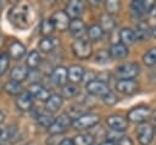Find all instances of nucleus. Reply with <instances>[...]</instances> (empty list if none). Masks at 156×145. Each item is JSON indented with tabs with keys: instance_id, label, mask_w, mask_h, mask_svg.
Here are the masks:
<instances>
[{
	"instance_id": "nucleus-14",
	"label": "nucleus",
	"mask_w": 156,
	"mask_h": 145,
	"mask_svg": "<svg viewBox=\"0 0 156 145\" xmlns=\"http://www.w3.org/2000/svg\"><path fill=\"white\" fill-rule=\"evenodd\" d=\"M33 101H34V97L32 96V94L29 91H23L16 99V106L21 111H29L33 106Z\"/></svg>"
},
{
	"instance_id": "nucleus-22",
	"label": "nucleus",
	"mask_w": 156,
	"mask_h": 145,
	"mask_svg": "<svg viewBox=\"0 0 156 145\" xmlns=\"http://www.w3.org/2000/svg\"><path fill=\"white\" fill-rule=\"evenodd\" d=\"M119 39H121V43L126 46L128 45H132L136 41V35H135V32L130 28H123L121 29L119 32Z\"/></svg>"
},
{
	"instance_id": "nucleus-24",
	"label": "nucleus",
	"mask_w": 156,
	"mask_h": 145,
	"mask_svg": "<svg viewBox=\"0 0 156 145\" xmlns=\"http://www.w3.org/2000/svg\"><path fill=\"white\" fill-rule=\"evenodd\" d=\"M100 27H101V29L104 30V32H111L115 27H116V22H115V19L112 18V16H110V15H107V13H104V15H101V17H100V24H99Z\"/></svg>"
},
{
	"instance_id": "nucleus-42",
	"label": "nucleus",
	"mask_w": 156,
	"mask_h": 145,
	"mask_svg": "<svg viewBox=\"0 0 156 145\" xmlns=\"http://www.w3.org/2000/svg\"><path fill=\"white\" fill-rule=\"evenodd\" d=\"M100 145H116L112 140H105V141H102Z\"/></svg>"
},
{
	"instance_id": "nucleus-9",
	"label": "nucleus",
	"mask_w": 156,
	"mask_h": 145,
	"mask_svg": "<svg viewBox=\"0 0 156 145\" xmlns=\"http://www.w3.org/2000/svg\"><path fill=\"white\" fill-rule=\"evenodd\" d=\"M116 89L123 95H133L138 91L139 84L134 79H119L116 83Z\"/></svg>"
},
{
	"instance_id": "nucleus-28",
	"label": "nucleus",
	"mask_w": 156,
	"mask_h": 145,
	"mask_svg": "<svg viewBox=\"0 0 156 145\" xmlns=\"http://www.w3.org/2000/svg\"><path fill=\"white\" fill-rule=\"evenodd\" d=\"M79 93V89L76 84H72V83H67L62 87L61 89V96L62 97H66V99H71V97H74L77 94Z\"/></svg>"
},
{
	"instance_id": "nucleus-44",
	"label": "nucleus",
	"mask_w": 156,
	"mask_h": 145,
	"mask_svg": "<svg viewBox=\"0 0 156 145\" xmlns=\"http://www.w3.org/2000/svg\"><path fill=\"white\" fill-rule=\"evenodd\" d=\"M4 119H5V115H4V112L0 110V123H2Z\"/></svg>"
},
{
	"instance_id": "nucleus-16",
	"label": "nucleus",
	"mask_w": 156,
	"mask_h": 145,
	"mask_svg": "<svg viewBox=\"0 0 156 145\" xmlns=\"http://www.w3.org/2000/svg\"><path fill=\"white\" fill-rule=\"evenodd\" d=\"M51 79L56 85H61L63 87L65 84H67L68 80V74H67V68H65L63 66H57L54 68L52 73H51Z\"/></svg>"
},
{
	"instance_id": "nucleus-31",
	"label": "nucleus",
	"mask_w": 156,
	"mask_h": 145,
	"mask_svg": "<svg viewBox=\"0 0 156 145\" xmlns=\"http://www.w3.org/2000/svg\"><path fill=\"white\" fill-rule=\"evenodd\" d=\"M74 145H93L94 136L91 134H78L73 139Z\"/></svg>"
},
{
	"instance_id": "nucleus-3",
	"label": "nucleus",
	"mask_w": 156,
	"mask_h": 145,
	"mask_svg": "<svg viewBox=\"0 0 156 145\" xmlns=\"http://www.w3.org/2000/svg\"><path fill=\"white\" fill-rule=\"evenodd\" d=\"M72 51L76 57L78 58H89L93 54V46L91 43L87 39H76L72 43Z\"/></svg>"
},
{
	"instance_id": "nucleus-33",
	"label": "nucleus",
	"mask_w": 156,
	"mask_h": 145,
	"mask_svg": "<svg viewBox=\"0 0 156 145\" xmlns=\"http://www.w3.org/2000/svg\"><path fill=\"white\" fill-rule=\"evenodd\" d=\"M38 46H39V49H40L43 52H50V51H52L54 48H55V40L51 39V38H49V37H45V38H43V39L39 41Z\"/></svg>"
},
{
	"instance_id": "nucleus-40",
	"label": "nucleus",
	"mask_w": 156,
	"mask_h": 145,
	"mask_svg": "<svg viewBox=\"0 0 156 145\" xmlns=\"http://www.w3.org/2000/svg\"><path fill=\"white\" fill-rule=\"evenodd\" d=\"M116 145H134V143H133L132 138H129L128 135H122L117 139Z\"/></svg>"
},
{
	"instance_id": "nucleus-46",
	"label": "nucleus",
	"mask_w": 156,
	"mask_h": 145,
	"mask_svg": "<svg viewBox=\"0 0 156 145\" xmlns=\"http://www.w3.org/2000/svg\"><path fill=\"white\" fill-rule=\"evenodd\" d=\"M26 145H35L34 143H28V144H26Z\"/></svg>"
},
{
	"instance_id": "nucleus-13",
	"label": "nucleus",
	"mask_w": 156,
	"mask_h": 145,
	"mask_svg": "<svg viewBox=\"0 0 156 145\" xmlns=\"http://www.w3.org/2000/svg\"><path fill=\"white\" fill-rule=\"evenodd\" d=\"M68 30L73 37H76V39H82L87 33V27L80 18H76V19H71Z\"/></svg>"
},
{
	"instance_id": "nucleus-20",
	"label": "nucleus",
	"mask_w": 156,
	"mask_h": 145,
	"mask_svg": "<svg viewBox=\"0 0 156 145\" xmlns=\"http://www.w3.org/2000/svg\"><path fill=\"white\" fill-rule=\"evenodd\" d=\"M9 55L13 60H21L26 55V48H24V45L22 43L17 41V40H13L9 45Z\"/></svg>"
},
{
	"instance_id": "nucleus-45",
	"label": "nucleus",
	"mask_w": 156,
	"mask_h": 145,
	"mask_svg": "<svg viewBox=\"0 0 156 145\" xmlns=\"http://www.w3.org/2000/svg\"><path fill=\"white\" fill-rule=\"evenodd\" d=\"M151 117H152L154 122H156V111H155V112H152V116H151Z\"/></svg>"
},
{
	"instance_id": "nucleus-15",
	"label": "nucleus",
	"mask_w": 156,
	"mask_h": 145,
	"mask_svg": "<svg viewBox=\"0 0 156 145\" xmlns=\"http://www.w3.org/2000/svg\"><path fill=\"white\" fill-rule=\"evenodd\" d=\"M84 68L79 65H72L68 67L67 69V74H68V80L72 84H78L83 80V76H84Z\"/></svg>"
},
{
	"instance_id": "nucleus-29",
	"label": "nucleus",
	"mask_w": 156,
	"mask_h": 145,
	"mask_svg": "<svg viewBox=\"0 0 156 145\" xmlns=\"http://www.w3.org/2000/svg\"><path fill=\"white\" fill-rule=\"evenodd\" d=\"M54 121H55V118H54L52 115L49 113V112H41V113H39L38 117H37L38 124L41 126V127H44V128H48V129L51 127V124L54 123Z\"/></svg>"
},
{
	"instance_id": "nucleus-11",
	"label": "nucleus",
	"mask_w": 156,
	"mask_h": 145,
	"mask_svg": "<svg viewBox=\"0 0 156 145\" xmlns=\"http://www.w3.org/2000/svg\"><path fill=\"white\" fill-rule=\"evenodd\" d=\"M50 19L52 21L55 29L61 30V32L66 30L68 28L69 23H71V18L67 16V13L65 11H56V12H54Z\"/></svg>"
},
{
	"instance_id": "nucleus-37",
	"label": "nucleus",
	"mask_w": 156,
	"mask_h": 145,
	"mask_svg": "<svg viewBox=\"0 0 156 145\" xmlns=\"http://www.w3.org/2000/svg\"><path fill=\"white\" fill-rule=\"evenodd\" d=\"M102 101H104V104L107 105V106H113V105H116V102H117V96H116L115 93H112V91L110 90L108 93H106V94L102 96Z\"/></svg>"
},
{
	"instance_id": "nucleus-47",
	"label": "nucleus",
	"mask_w": 156,
	"mask_h": 145,
	"mask_svg": "<svg viewBox=\"0 0 156 145\" xmlns=\"http://www.w3.org/2000/svg\"><path fill=\"white\" fill-rule=\"evenodd\" d=\"M1 134H2V129L0 128V138H1Z\"/></svg>"
},
{
	"instance_id": "nucleus-8",
	"label": "nucleus",
	"mask_w": 156,
	"mask_h": 145,
	"mask_svg": "<svg viewBox=\"0 0 156 145\" xmlns=\"http://www.w3.org/2000/svg\"><path fill=\"white\" fill-rule=\"evenodd\" d=\"M85 89H87V93H89L90 95H94V96H104L106 93L110 91L107 83L104 80H100V79H95V80H91L90 83L85 84Z\"/></svg>"
},
{
	"instance_id": "nucleus-12",
	"label": "nucleus",
	"mask_w": 156,
	"mask_h": 145,
	"mask_svg": "<svg viewBox=\"0 0 156 145\" xmlns=\"http://www.w3.org/2000/svg\"><path fill=\"white\" fill-rule=\"evenodd\" d=\"M65 12L67 13V16L71 19L79 18L82 16V13L84 12V2L83 1H78V0H73V1L67 4Z\"/></svg>"
},
{
	"instance_id": "nucleus-17",
	"label": "nucleus",
	"mask_w": 156,
	"mask_h": 145,
	"mask_svg": "<svg viewBox=\"0 0 156 145\" xmlns=\"http://www.w3.org/2000/svg\"><path fill=\"white\" fill-rule=\"evenodd\" d=\"M108 54H110V57H112L115 60H122V58L127 57V55H128V46L123 45L121 41L113 43L108 49Z\"/></svg>"
},
{
	"instance_id": "nucleus-27",
	"label": "nucleus",
	"mask_w": 156,
	"mask_h": 145,
	"mask_svg": "<svg viewBox=\"0 0 156 145\" xmlns=\"http://www.w3.org/2000/svg\"><path fill=\"white\" fill-rule=\"evenodd\" d=\"M41 61V57L39 55V52L37 50H32L28 55H27V60H26V63H27V67L28 68H32V69H35L39 63Z\"/></svg>"
},
{
	"instance_id": "nucleus-41",
	"label": "nucleus",
	"mask_w": 156,
	"mask_h": 145,
	"mask_svg": "<svg viewBox=\"0 0 156 145\" xmlns=\"http://www.w3.org/2000/svg\"><path fill=\"white\" fill-rule=\"evenodd\" d=\"M58 145H74V143H73L72 139H69V138H65V139H62V140L58 143Z\"/></svg>"
},
{
	"instance_id": "nucleus-18",
	"label": "nucleus",
	"mask_w": 156,
	"mask_h": 145,
	"mask_svg": "<svg viewBox=\"0 0 156 145\" xmlns=\"http://www.w3.org/2000/svg\"><path fill=\"white\" fill-rule=\"evenodd\" d=\"M63 104V97L58 94H51L49 96V99L45 101V110L49 113H54L56 111H58V108H61Z\"/></svg>"
},
{
	"instance_id": "nucleus-6",
	"label": "nucleus",
	"mask_w": 156,
	"mask_h": 145,
	"mask_svg": "<svg viewBox=\"0 0 156 145\" xmlns=\"http://www.w3.org/2000/svg\"><path fill=\"white\" fill-rule=\"evenodd\" d=\"M155 135V128L149 122L141 123L136 128V138L140 145H150Z\"/></svg>"
},
{
	"instance_id": "nucleus-25",
	"label": "nucleus",
	"mask_w": 156,
	"mask_h": 145,
	"mask_svg": "<svg viewBox=\"0 0 156 145\" xmlns=\"http://www.w3.org/2000/svg\"><path fill=\"white\" fill-rule=\"evenodd\" d=\"M87 33H88V37H89L90 40H93V41H99V40L102 39L105 32L101 29V27H100L99 24H93V26H90V27L87 29Z\"/></svg>"
},
{
	"instance_id": "nucleus-38",
	"label": "nucleus",
	"mask_w": 156,
	"mask_h": 145,
	"mask_svg": "<svg viewBox=\"0 0 156 145\" xmlns=\"http://www.w3.org/2000/svg\"><path fill=\"white\" fill-rule=\"evenodd\" d=\"M16 133V128L15 127H7L5 130L2 129V134H1V138H0V141H6V140H10L13 134Z\"/></svg>"
},
{
	"instance_id": "nucleus-43",
	"label": "nucleus",
	"mask_w": 156,
	"mask_h": 145,
	"mask_svg": "<svg viewBox=\"0 0 156 145\" xmlns=\"http://www.w3.org/2000/svg\"><path fill=\"white\" fill-rule=\"evenodd\" d=\"M151 35L154 37V38H156V23L152 26V28H151Z\"/></svg>"
},
{
	"instance_id": "nucleus-39",
	"label": "nucleus",
	"mask_w": 156,
	"mask_h": 145,
	"mask_svg": "<svg viewBox=\"0 0 156 145\" xmlns=\"http://www.w3.org/2000/svg\"><path fill=\"white\" fill-rule=\"evenodd\" d=\"M9 67V55L0 54V77L6 72Z\"/></svg>"
},
{
	"instance_id": "nucleus-35",
	"label": "nucleus",
	"mask_w": 156,
	"mask_h": 145,
	"mask_svg": "<svg viewBox=\"0 0 156 145\" xmlns=\"http://www.w3.org/2000/svg\"><path fill=\"white\" fill-rule=\"evenodd\" d=\"M143 61L146 66H155L156 65V48L147 50L143 56Z\"/></svg>"
},
{
	"instance_id": "nucleus-4",
	"label": "nucleus",
	"mask_w": 156,
	"mask_h": 145,
	"mask_svg": "<svg viewBox=\"0 0 156 145\" xmlns=\"http://www.w3.org/2000/svg\"><path fill=\"white\" fill-rule=\"evenodd\" d=\"M72 117L68 113H61L58 117L55 118L54 123L49 128V133L52 135H58L66 132L71 126H72Z\"/></svg>"
},
{
	"instance_id": "nucleus-21",
	"label": "nucleus",
	"mask_w": 156,
	"mask_h": 145,
	"mask_svg": "<svg viewBox=\"0 0 156 145\" xmlns=\"http://www.w3.org/2000/svg\"><path fill=\"white\" fill-rule=\"evenodd\" d=\"M28 74H29V69H27V67H24V66H16L11 69V73H10L11 79L15 82H18V83L26 80Z\"/></svg>"
},
{
	"instance_id": "nucleus-36",
	"label": "nucleus",
	"mask_w": 156,
	"mask_h": 145,
	"mask_svg": "<svg viewBox=\"0 0 156 145\" xmlns=\"http://www.w3.org/2000/svg\"><path fill=\"white\" fill-rule=\"evenodd\" d=\"M110 60V54L107 50H99L95 55V62L98 63H106Z\"/></svg>"
},
{
	"instance_id": "nucleus-5",
	"label": "nucleus",
	"mask_w": 156,
	"mask_h": 145,
	"mask_svg": "<svg viewBox=\"0 0 156 145\" xmlns=\"http://www.w3.org/2000/svg\"><path fill=\"white\" fill-rule=\"evenodd\" d=\"M100 121V117L96 115V113H83L82 116H79L78 118L73 119L72 122V127L74 129H78V130H82V129H88V128H91L94 127L95 124H98Z\"/></svg>"
},
{
	"instance_id": "nucleus-32",
	"label": "nucleus",
	"mask_w": 156,
	"mask_h": 145,
	"mask_svg": "<svg viewBox=\"0 0 156 145\" xmlns=\"http://www.w3.org/2000/svg\"><path fill=\"white\" fill-rule=\"evenodd\" d=\"M54 30H55V27H54V23H52V21L50 18H45V19L41 21V23H40V33L44 35V38L49 37Z\"/></svg>"
},
{
	"instance_id": "nucleus-26",
	"label": "nucleus",
	"mask_w": 156,
	"mask_h": 145,
	"mask_svg": "<svg viewBox=\"0 0 156 145\" xmlns=\"http://www.w3.org/2000/svg\"><path fill=\"white\" fill-rule=\"evenodd\" d=\"M4 89H5V91H6L7 94H10V95H17V96H18L21 93H23V88H22L21 83L15 82V80H9V82H6L5 85H4Z\"/></svg>"
},
{
	"instance_id": "nucleus-19",
	"label": "nucleus",
	"mask_w": 156,
	"mask_h": 145,
	"mask_svg": "<svg viewBox=\"0 0 156 145\" xmlns=\"http://www.w3.org/2000/svg\"><path fill=\"white\" fill-rule=\"evenodd\" d=\"M28 91L32 94L33 97H35V99H38V100H41V101H46V100L49 99V96H50L49 90H48L45 87H43L41 84H39V83H33V84H30Z\"/></svg>"
},
{
	"instance_id": "nucleus-2",
	"label": "nucleus",
	"mask_w": 156,
	"mask_h": 145,
	"mask_svg": "<svg viewBox=\"0 0 156 145\" xmlns=\"http://www.w3.org/2000/svg\"><path fill=\"white\" fill-rule=\"evenodd\" d=\"M151 116H152V110L149 106L140 105V106H135L132 110H129V112L127 113V119L133 123L141 124V123L147 122V119L151 118Z\"/></svg>"
},
{
	"instance_id": "nucleus-34",
	"label": "nucleus",
	"mask_w": 156,
	"mask_h": 145,
	"mask_svg": "<svg viewBox=\"0 0 156 145\" xmlns=\"http://www.w3.org/2000/svg\"><path fill=\"white\" fill-rule=\"evenodd\" d=\"M105 7H106V13L112 16L118 13L119 9H121V2L117 0H108L105 2Z\"/></svg>"
},
{
	"instance_id": "nucleus-48",
	"label": "nucleus",
	"mask_w": 156,
	"mask_h": 145,
	"mask_svg": "<svg viewBox=\"0 0 156 145\" xmlns=\"http://www.w3.org/2000/svg\"><path fill=\"white\" fill-rule=\"evenodd\" d=\"M93 145H96V144H93Z\"/></svg>"
},
{
	"instance_id": "nucleus-23",
	"label": "nucleus",
	"mask_w": 156,
	"mask_h": 145,
	"mask_svg": "<svg viewBox=\"0 0 156 145\" xmlns=\"http://www.w3.org/2000/svg\"><path fill=\"white\" fill-rule=\"evenodd\" d=\"M134 32H135V35H136L138 40H145L151 35V28L147 26L146 22H143V21H140L136 24V28H135Z\"/></svg>"
},
{
	"instance_id": "nucleus-1",
	"label": "nucleus",
	"mask_w": 156,
	"mask_h": 145,
	"mask_svg": "<svg viewBox=\"0 0 156 145\" xmlns=\"http://www.w3.org/2000/svg\"><path fill=\"white\" fill-rule=\"evenodd\" d=\"M33 18H34V15H33L32 7H30V5H28L26 2H21V4L15 5L9 12L10 22L15 27L21 28V29L30 27Z\"/></svg>"
},
{
	"instance_id": "nucleus-30",
	"label": "nucleus",
	"mask_w": 156,
	"mask_h": 145,
	"mask_svg": "<svg viewBox=\"0 0 156 145\" xmlns=\"http://www.w3.org/2000/svg\"><path fill=\"white\" fill-rule=\"evenodd\" d=\"M130 11H132V13H133L134 16H136V17L143 16L144 13H146L145 1H141V0H139V1H133V2L130 4Z\"/></svg>"
},
{
	"instance_id": "nucleus-7",
	"label": "nucleus",
	"mask_w": 156,
	"mask_h": 145,
	"mask_svg": "<svg viewBox=\"0 0 156 145\" xmlns=\"http://www.w3.org/2000/svg\"><path fill=\"white\" fill-rule=\"evenodd\" d=\"M140 72V66L135 62H127L116 68V76L119 79H133Z\"/></svg>"
},
{
	"instance_id": "nucleus-10",
	"label": "nucleus",
	"mask_w": 156,
	"mask_h": 145,
	"mask_svg": "<svg viewBox=\"0 0 156 145\" xmlns=\"http://www.w3.org/2000/svg\"><path fill=\"white\" fill-rule=\"evenodd\" d=\"M106 123L113 132H124L128 128V119L119 115H112L106 118Z\"/></svg>"
}]
</instances>
